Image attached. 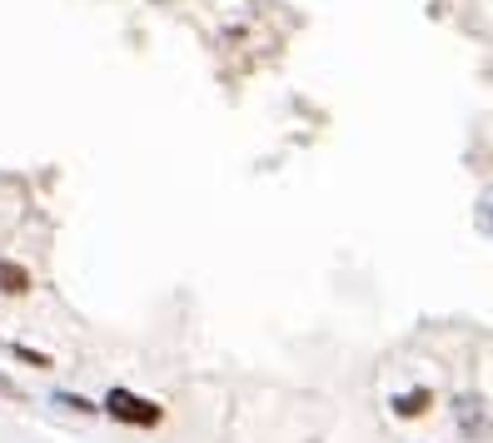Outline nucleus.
Listing matches in <instances>:
<instances>
[{
    "label": "nucleus",
    "instance_id": "f03ea898",
    "mask_svg": "<svg viewBox=\"0 0 493 443\" xmlns=\"http://www.w3.org/2000/svg\"><path fill=\"white\" fill-rule=\"evenodd\" d=\"M433 404H439V393L433 389H404V393H394L389 399V408H394V418H424V414H433Z\"/></svg>",
    "mask_w": 493,
    "mask_h": 443
},
{
    "label": "nucleus",
    "instance_id": "39448f33",
    "mask_svg": "<svg viewBox=\"0 0 493 443\" xmlns=\"http://www.w3.org/2000/svg\"><path fill=\"white\" fill-rule=\"evenodd\" d=\"M0 349L11 359H20V364H36V368H55L51 354H40V349H30V344H15V339H0Z\"/></svg>",
    "mask_w": 493,
    "mask_h": 443
},
{
    "label": "nucleus",
    "instance_id": "0eeeda50",
    "mask_svg": "<svg viewBox=\"0 0 493 443\" xmlns=\"http://www.w3.org/2000/svg\"><path fill=\"white\" fill-rule=\"evenodd\" d=\"M489 229H493V215H489Z\"/></svg>",
    "mask_w": 493,
    "mask_h": 443
},
{
    "label": "nucleus",
    "instance_id": "f257e3e1",
    "mask_svg": "<svg viewBox=\"0 0 493 443\" xmlns=\"http://www.w3.org/2000/svg\"><path fill=\"white\" fill-rule=\"evenodd\" d=\"M100 408H105V418L125 423V429H160L164 423V408L155 404V399H145V393H135V389H120V384L100 399Z\"/></svg>",
    "mask_w": 493,
    "mask_h": 443
},
{
    "label": "nucleus",
    "instance_id": "7ed1b4c3",
    "mask_svg": "<svg viewBox=\"0 0 493 443\" xmlns=\"http://www.w3.org/2000/svg\"><path fill=\"white\" fill-rule=\"evenodd\" d=\"M0 294H11V299L30 294V269L15 265V259H0Z\"/></svg>",
    "mask_w": 493,
    "mask_h": 443
},
{
    "label": "nucleus",
    "instance_id": "20e7f679",
    "mask_svg": "<svg viewBox=\"0 0 493 443\" xmlns=\"http://www.w3.org/2000/svg\"><path fill=\"white\" fill-rule=\"evenodd\" d=\"M51 404H60V408H70V414H105L100 404H95V399H85V393H70V389H55L51 393Z\"/></svg>",
    "mask_w": 493,
    "mask_h": 443
},
{
    "label": "nucleus",
    "instance_id": "423d86ee",
    "mask_svg": "<svg viewBox=\"0 0 493 443\" xmlns=\"http://www.w3.org/2000/svg\"><path fill=\"white\" fill-rule=\"evenodd\" d=\"M0 399H26V393L15 389V384H11V379H0Z\"/></svg>",
    "mask_w": 493,
    "mask_h": 443
}]
</instances>
